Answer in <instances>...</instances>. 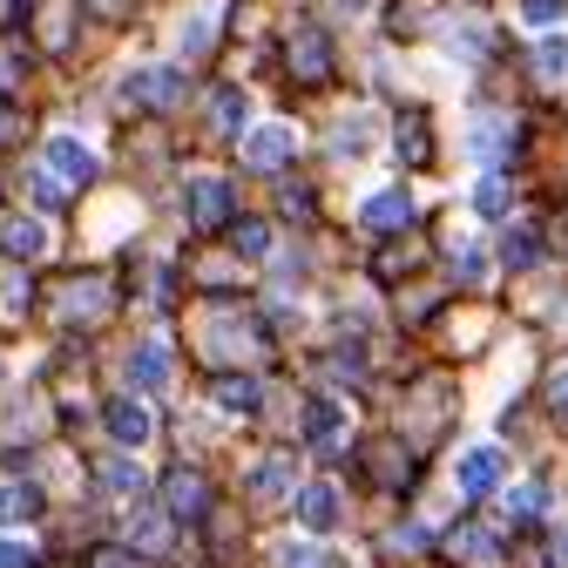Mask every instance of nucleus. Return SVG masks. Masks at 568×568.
<instances>
[{"instance_id":"1","label":"nucleus","mask_w":568,"mask_h":568,"mask_svg":"<svg viewBox=\"0 0 568 568\" xmlns=\"http://www.w3.org/2000/svg\"><path fill=\"white\" fill-rule=\"evenodd\" d=\"M264 352H271V332L244 305L217 298L196 312V359L203 366H244V359H264Z\"/></svg>"},{"instance_id":"2","label":"nucleus","mask_w":568,"mask_h":568,"mask_svg":"<svg viewBox=\"0 0 568 568\" xmlns=\"http://www.w3.org/2000/svg\"><path fill=\"white\" fill-rule=\"evenodd\" d=\"M447 419H454V386L440 373H426V379L406 386V399H399V440L413 434V447H434L447 434Z\"/></svg>"},{"instance_id":"3","label":"nucleus","mask_w":568,"mask_h":568,"mask_svg":"<svg viewBox=\"0 0 568 568\" xmlns=\"http://www.w3.org/2000/svg\"><path fill=\"white\" fill-rule=\"evenodd\" d=\"M284 68H292V82H298V89H325V82H332V68H338L325 28H292V34H284Z\"/></svg>"},{"instance_id":"4","label":"nucleus","mask_w":568,"mask_h":568,"mask_svg":"<svg viewBox=\"0 0 568 568\" xmlns=\"http://www.w3.org/2000/svg\"><path fill=\"white\" fill-rule=\"evenodd\" d=\"M54 305H61V312H54L61 325H102V318L115 312V292H109L102 271H82V277H68L61 292H54Z\"/></svg>"},{"instance_id":"5","label":"nucleus","mask_w":568,"mask_h":568,"mask_svg":"<svg viewBox=\"0 0 568 568\" xmlns=\"http://www.w3.org/2000/svg\"><path fill=\"white\" fill-rule=\"evenodd\" d=\"M292 150H298V135L284 129V122H264V129H251V135L237 142V163H244L251 176H277L284 163H292Z\"/></svg>"},{"instance_id":"6","label":"nucleus","mask_w":568,"mask_h":568,"mask_svg":"<svg viewBox=\"0 0 568 568\" xmlns=\"http://www.w3.org/2000/svg\"><path fill=\"white\" fill-rule=\"evenodd\" d=\"M122 95H129L135 109H150V115H170V109L183 102V75H176V68H135Z\"/></svg>"},{"instance_id":"7","label":"nucleus","mask_w":568,"mask_h":568,"mask_svg":"<svg viewBox=\"0 0 568 568\" xmlns=\"http://www.w3.org/2000/svg\"><path fill=\"white\" fill-rule=\"evenodd\" d=\"M183 217H190L196 231H224V224H231V183H224V176H196L190 196H183Z\"/></svg>"},{"instance_id":"8","label":"nucleus","mask_w":568,"mask_h":568,"mask_svg":"<svg viewBox=\"0 0 568 568\" xmlns=\"http://www.w3.org/2000/svg\"><path fill=\"white\" fill-rule=\"evenodd\" d=\"M515 135H521V129H515V115H501V109H480V115L467 122V150H474L480 163H501V156L515 150Z\"/></svg>"},{"instance_id":"9","label":"nucleus","mask_w":568,"mask_h":568,"mask_svg":"<svg viewBox=\"0 0 568 568\" xmlns=\"http://www.w3.org/2000/svg\"><path fill=\"white\" fill-rule=\"evenodd\" d=\"M41 176H54L61 190H75V183H89V176H95V156L82 150L75 135H54L48 150H41Z\"/></svg>"},{"instance_id":"10","label":"nucleus","mask_w":568,"mask_h":568,"mask_svg":"<svg viewBox=\"0 0 568 568\" xmlns=\"http://www.w3.org/2000/svg\"><path fill=\"white\" fill-rule=\"evenodd\" d=\"M359 224H366V231H379V237H399V231H413V224H419V210H413V196H406V190H379V196H366Z\"/></svg>"},{"instance_id":"11","label":"nucleus","mask_w":568,"mask_h":568,"mask_svg":"<svg viewBox=\"0 0 568 568\" xmlns=\"http://www.w3.org/2000/svg\"><path fill=\"white\" fill-rule=\"evenodd\" d=\"M284 494H292V460H284V454H264V460L251 467V508H277Z\"/></svg>"},{"instance_id":"12","label":"nucleus","mask_w":568,"mask_h":568,"mask_svg":"<svg viewBox=\"0 0 568 568\" xmlns=\"http://www.w3.org/2000/svg\"><path fill=\"white\" fill-rule=\"evenodd\" d=\"M494 480H501V454H494V447H474V454L460 460V474H454L460 501H480V494H494Z\"/></svg>"},{"instance_id":"13","label":"nucleus","mask_w":568,"mask_h":568,"mask_svg":"<svg viewBox=\"0 0 568 568\" xmlns=\"http://www.w3.org/2000/svg\"><path fill=\"white\" fill-rule=\"evenodd\" d=\"M163 501H170V515H176V521H183V515L196 521V515L210 508V480H203L196 467H176V474H170V487H163Z\"/></svg>"},{"instance_id":"14","label":"nucleus","mask_w":568,"mask_h":568,"mask_svg":"<svg viewBox=\"0 0 568 568\" xmlns=\"http://www.w3.org/2000/svg\"><path fill=\"white\" fill-rule=\"evenodd\" d=\"M366 467H373L379 487H413V454H406V440H373V447H366Z\"/></svg>"},{"instance_id":"15","label":"nucleus","mask_w":568,"mask_h":568,"mask_svg":"<svg viewBox=\"0 0 568 568\" xmlns=\"http://www.w3.org/2000/svg\"><path fill=\"white\" fill-rule=\"evenodd\" d=\"M129 379H135L142 393H156V386L170 379V345H163V338H150V345H135V352H129Z\"/></svg>"},{"instance_id":"16","label":"nucleus","mask_w":568,"mask_h":568,"mask_svg":"<svg viewBox=\"0 0 568 568\" xmlns=\"http://www.w3.org/2000/svg\"><path fill=\"white\" fill-rule=\"evenodd\" d=\"M109 434H115L122 447H142V440L156 434V426H150V413H142L135 399H109Z\"/></svg>"},{"instance_id":"17","label":"nucleus","mask_w":568,"mask_h":568,"mask_svg":"<svg viewBox=\"0 0 568 568\" xmlns=\"http://www.w3.org/2000/svg\"><path fill=\"white\" fill-rule=\"evenodd\" d=\"M298 521H305L312 535H325V528L338 521V494H332V487H298Z\"/></svg>"},{"instance_id":"18","label":"nucleus","mask_w":568,"mask_h":568,"mask_svg":"<svg viewBox=\"0 0 568 568\" xmlns=\"http://www.w3.org/2000/svg\"><path fill=\"white\" fill-rule=\"evenodd\" d=\"M0 244H8V257H21V264H28V257H41V251H48V231H41L34 217H14L8 231H0Z\"/></svg>"},{"instance_id":"19","label":"nucleus","mask_w":568,"mask_h":568,"mask_svg":"<svg viewBox=\"0 0 568 568\" xmlns=\"http://www.w3.org/2000/svg\"><path fill=\"white\" fill-rule=\"evenodd\" d=\"M454 548H460L474 568H501V535H487V528H474V521L460 528V541H454Z\"/></svg>"},{"instance_id":"20","label":"nucleus","mask_w":568,"mask_h":568,"mask_svg":"<svg viewBox=\"0 0 568 568\" xmlns=\"http://www.w3.org/2000/svg\"><path fill=\"white\" fill-rule=\"evenodd\" d=\"M399 156L419 170L426 156H434V135H426V115H399Z\"/></svg>"},{"instance_id":"21","label":"nucleus","mask_w":568,"mask_h":568,"mask_svg":"<svg viewBox=\"0 0 568 568\" xmlns=\"http://www.w3.org/2000/svg\"><path fill=\"white\" fill-rule=\"evenodd\" d=\"M231 251H237V257H264V251H271V231H264L257 217H231Z\"/></svg>"},{"instance_id":"22","label":"nucleus","mask_w":568,"mask_h":568,"mask_svg":"<svg viewBox=\"0 0 568 568\" xmlns=\"http://www.w3.org/2000/svg\"><path fill=\"white\" fill-rule=\"evenodd\" d=\"M332 434H338V406L332 399H312L305 406V440L312 447H332Z\"/></svg>"},{"instance_id":"23","label":"nucleus","mask_w":568,"mask_h":568,"mask_svg":"<svg viewBox=\"0 0 568 568\" xmlns=\"http://www.w3.org/2000/svg\"><path fill=\"white\" fill-rule=\"evenodd\" d=\"M217 399H224L231 413H251V406H257V379H237V373H224V379H217Z\"/></svg>"},{"instance_id":"24","label":"nucleus","mask_w":568,"mask_h":568,"mask_svg":"<svg viewBox=\"0 0 568 568\" xmlns=\"http://www.w3.org/2000/svg\"><path fill=\"white\" fill-rule=\"evenodd\" d=\"M237 109H244V95H237V89H217V95H210V129L231 135V129H237Z\"/></svg>"},{"instance_id":"25","label":"nucleus","mask_w":568,"mask_h":568,"mask_svg":"<svg viewBox=\"0 0 568 568\" xmlns=\"http://www.w3.org/2000/svg\"><path fill=\"white\" fill-rule=\"evenodd\" d=\"M41 508V494L34 487H8V494H0V521H28Z\"/></svg>"},{"instance_id":"26","label":"nucleus","mask_w":568,"mask_h":568,"mask_svg":"<svg viewBox=\"0 0 568 568\" xmlns=\"http://www.w3.org/2000/svg\"><path fill=\"white\" fill-rule=\"evenodd\" d=\"M541 501H548V487L535 480V487H521V494H508V521H535L541 515Z\"/></svg>"},{"instance_id":"27","label":"nucleus","mask_w":568,"mask_h":568,"mask_svg":"<svg viewBox=\"0 0 568 568\" xmlns=\"http://www.w3.org/2000/svg\"><path fill=\"white\" fill-rule=\"evenodd\" d=\"M501 257H508L515 271H528V264L541 257V244H535V231H508V244H501Z\"/></svg>"},{"instance_id":"28","label":"nucleus","mask_w":568,"mask_h":568,"mask_svg":"<svg viewBox=\"0 0 568 568\" xmlns=\"http://www.w3.org/2000/svg\"><path fill=\"white\" fill-rule=\"evenodd\" d=\"M102 487H115V494H142V467H129V460H102Z\"/></svg>"},{"instance_id":"29","label":"nucleus","mask_w":568,"mask_h":568,"mask_svg":"<svg viewBox=\"0 0 568 568\" xmlns=\"http://www.w3.org/2000/svg\"><path fill=\"white\" fill-rule=\"evenodd\" d=\"M474 210H508V176H480V190H474Z\"/></svg>"},{"instance_id":"30","label":"nucleus","mask_w":568,"mask_h":568,"mask_svg":"<svg viewBox=\"0 0 568 568\" xmlns=\"http://www.w3.org/2000/svg\"><path fill=\"white\" fill-rule=\"evenodd\" d=\"M277 203H284V217H312V190H305V183H284Z\"/></svg>"},{"instance_id":"31","label":"nucleus","mask_w":568,"mask_h":568,"mask_svg":"<svg viewBox=\"0 0 568 568\" xmlns=\"http://www.w3.org/2000/svg\"><path fill=\"white\" fill-rule=\"evenodd\" d=\"M541 75H568V41H541Z\"/></svg>"},{"instance_id":"32","label":"nucleus","mask_w":568,"mask_h":568,"mask_svg":"<svg viewBox=\"0 0 568 568\" xmlns=\"http://www.w3.org/2000/svg\"><path fill=\"white\" fill-rule=\"evenodd\" d=\"M89 568H142L129 548H89Z\"/></svg>"},{"instance_id":"33","label":"nucleus","mask_w":568,"mask_h":568,"mask_svg":"<svg viewBox=\"0 0 568 568\" xmlns=\"http://www.w3.org/2000/svg\"><path fill=\"white\" fill-rule=\"evenodd\" d=\"M318 8H325V14H338V21H359L373 0H318Z\"/></svg>"},{"instance_id":"34","label":"nucleus","mask_w":568,"mask_h":568,"mask_svg":"<svg viewBox=\"0 0 568 568\" xmlns=\"http://www.w3.org/2000/svg\"><path fill=\"white\" fill-rule=\"evenodd\" d=\"M277 568H325L312 548H277Z\"/></svg>"},{"instance_id":"35","label":"nucleus","mask_w":568,"mask_h":568,"mask_svg":"<svg viewBox=\"0 0 568 568\" xmlns=\"http://www.w3.org/2000/svg\"><path fill=\"white\" fill-rule=\"evenodd\" d=\"M521 14H528V21H555V14H561V0H521Z\"/></svg>"},{"instance_id":"36","label":"nucleus","mask_w":568,"mask_h":568,"mask_svg":"<svg viewBox=\"0 0 568 568\" xmlns=\"http://www.w3.org/2000/svg\"><path fill=\"white\" fill-rule=\"evenodd\" d=\"M548 406L568 413V373H548Z\"/></svg>"},{"instance_id":"37","label":"nucleus","mask_w":568,"mask_h":568,"mask_svg":"<svg viewBox=\"0 0 568 568\" xmlns=\"http://www.w3.org/2000/svg\"><path fill=\"white\" fill-rule=\"evenodd\" d=\"M0 568H28V548H14V541H0Z\"/></svg>"},{"instance_id":"38","label":"nucleus","mask_w":568,"mask_h":568,"mask_svg":"<svg viewBox=\"0 0 568 568\" xmlns=\"http://www.w3.org/2000/svg\"><path fill=\"white\" fill-rule=\"evenodd\" d=\"M14 75H21V61H14V54H0V95L14 89Z\"/></svg>"},{"instance_id":"39","label":"nucleus","mask_w":568,"mask_h":568,"mask_svg":"<svg viewBox=\"0 0 568 568\" xmlns=\"http://www.w3.org/2000/svg\"><path fill=\"white\" fill-rule=\"evenodd\" d=\"M14 129H21V122H14V109L0 102V142H14Z\"/></svg>"},{"instance_id":"40","label":"nucleus","mask_w":568,"mask_h":568,"mask_svg":"<svg viewBox=\"0 0 568 568\" xmlns=\"http://www.w3.org/2000/svg\"><path fill=\"white\" fill-rule=\"evenodd\" d=\"M548 555H555V561L568 568V535H555V541H548Z\"/></svg>"}]
</instances>
